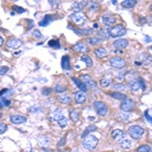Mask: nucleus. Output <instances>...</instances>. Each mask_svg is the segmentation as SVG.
<instances>
[{"mask_svg":"<svg viewBox=\"0 0 152 152\" xmlns=\"http://www.w3.org/2000/svg\"><path fill=\"white\" fill-rule=\"evenodd\" d=\"M99 144V139L94 135H88L82 141V146L87 150H94Z\"/></svg>","mask_w":152,"mask_h":152,"instance_id":"obj_1","label":"nucleus"},{"mask_svg":"<svg viewBox=\"0 0 152 152\" xmlns=\"http://www.w3.org/2000/svg\"><path fill=\"white\" fill-rule=\"evenodd\" d=\"M128 133L133 139L140 140L142 137H143L145 131H144V129L142 127L138 126V125H132V126H130L128 128Z\"/></svg>","mask_w":152,"mask_h":152,"instance_id":"obj_2","label":"nucleus"},{"mask_svg":"<svg viewBox=\"0 0 152 152\" xmlns=\"http://www.w3.org/2000/svg\"><path fill=\"white\" fill-rule=\"evenodd\" d=\"M127 34V28H125L123 24H119V26H113L109 29V35L113 38H119Z\"/></svg>","mask_w":152,"mask_h":152,"instance_id":"obj_3","label":"nucleus"},{"mask_svg":"<svg viewBox=\"0 0 152 152\" xmlns=\"http://www.w3.org/2000/svg\"><path fill=\"white\" fill-rule=\"evenodd\" d=\"M94 107L95 110V112L97 113L99 116L104 117L107 114V107L104 102H94Z\"/></svg>","mask_w":152,"mask_h":152,"instance_id":"obj_4","label":"nucleus"},{"mask_svg":"<svg viewBox=\"0 0 152 152\" xmlns=\"http://www.w3.org/2000/svg\"><path fill=\"white\" fill-rule=\"evenodd\" d=\"M110 65L113 68H116V69H123L126 66V61L120 57H114L110 59Z\"/></svg>","mask_w":152,"mask_h":152,"instance_id":"obj_5","label":"nucleus"},{"mask_svg":"<svg viewBox=\"0 0 152 152\" xmlns=\"http://www.w3.org/2000/svg\"><path fill=\"white\" fill-rule=\"evenodd\" d=\"M135 107H136V102L130 99H126L121 104V110L123 112H131L135 109Z\"/></svg>","mask_w":152,"mask_h":152,"instance_id":"obj_6","label":"nucleus"},{"mask_svg":"<svg viewBox=\"0 0 152 152\" xmlns=\"http://www.w3.org/2000/svg\"><path fill=\"white\" fill-rule=\"evenodd\" d=\"M70 18L72 19L76 24H82L85 20H86V15L81 11L74 12V13H72L70 15Z\"/></svg>","mask_w":152,"mask_h":152,"instance_id":"obj_7","label":"nucleus"},{"mask_svg":"<svg viewBox=\"0 0 152 152\" xmlns=\"http://www.w3.org/2000/svg\"><path fill=\"white\" fill-rule=\"evenodd\" d=\"M81 81L84 83V84L86 85V87H88V88H95L96 87V82H95L94 80L87 74H84V75L81 76Z\"/></svg>","mask_w":152,"mask_h":152,"instance_id":"obj_8","label":"nucleus"},{"mask_svg":"<svg viewBox=\"0 0 152 152\" xmlns=\"http://www.w3.org/2000/svg\"><path fill=\"white\" fill-rule=\"evenodd\" d=\"M23 45V42L16 38H10L6 42V46L9 49H18Z\"/></svg>","mask_w":152,"mask_h":152,"instance_id":"obj_9","label":"nucleus"},{"mask_svg":"<svg viewBox=\"0 0 152 152\" xmlns=\"http://www.w3.org/2000/svg\"><path fill=\"white\" fill-rule=\"evenodd\" d=\"M102 20L104 26H112L116 23V18L114 15H112V14H104V15H102Z\"/></svg>","mask_w":152,"mask_h":152,"instance_id":"obj_10","label":"nucleus"},{"mask_svg":"<svg viewBox=\"0 0 152 152\" xmlns=\"http://www.w3.org/2000/svg\"><path fill=\"white\" fill-rule=\"evenodd\" d=\"M10 122L14 125H20L26 122V118L20 115H12L10 117Z\"/></svg>","mask_w":152,"mask_h":152,"instance_id":"obj_11","label":"nucleus"},{"mask_svg":"<svg viewBox=\"0 0 152 152\" xmlns=\"http://www.w3.org/2000/svg\"><path fill=\"white\" fill-rule=\"evenodd\" d=\"M112 135V137L115 139V140H117V141H121L122 139L125 137V133H124V131L123 130H120V129H116V130H114V131L111 133Z\"/></svg>","mask_w":152,"mask_h":152,"instance_id":"obj_12","label":"nucleus"},{"mask_svg":"<svg viewBox=\"0 0 152 152\" xmlns=\"http://www.w3.org/2000/svg\"><path fill=\"white\" fill-rule=\"evenodd\" d=\"M87 50H88L87 46L85 45L84 43H82V42H79V43L75 44V45L73 46V51H75V52H78V53L86 52Z\"/></svg>","mask_w":152,"mask_h":152,"instance_id":"obj_13","label":"nucleus"},{"mask_svg":"<svg viewBox=\"0 0 152 152\" xmlns=\"http://www.w3.org/2000/svg\"><path fill=\"white\" fill-rule=\"evenodd\" d=\"M87 2L88 1H77L75 2V3H73V10L75 12H80L81 11V9L84 8L85 6H87Z\"/></svg>","mask_w":152,"mask_h":152,"instance_id":"obj_14","label":"nucleus"},{"mask_svg":"<svg viewBox=\"0 0 152 152\" xmlns=\"http://www.w3.org/2000/svg\"><path fill=\"white\" fill-rule=\"evenodd\" d=\"M61 65H62L63 69H65V70H70L71 69L69 56H63L62 59H61Z\"/></svg>","mask_w":152,"mask_h":152,"instance_id":"obj_15","label":"nucleus"},{"mask_svg":"<svg viewBox=\"0 0 152 152\" xmlns=\"http://www.w3.org/2000/svg\"><path fill=\"white\" fill-rule=\"evenodd\" d=\"M128 46V41L125 39H119L114 42V47L117 49H124Z\"/></svg>","mask_w":152,"mask_h":152,"instance_id":"obj_16","label":"nucleus"},{"mask_svg":"<svg viewBox=\"0 0 152 152\" xmlns=\"http://www.w3.org/2000/svg\"><path fill=\"white\" fill-rule=\"evenodd\" d=\"M74 99L77 104H83V102H85V100H86V97H85V95L83 92L77 91L74 94Z\"/></svg>","mask_w":152,"mask_h":152,"instance_id":"obj_17","label":"nucleus"},{"mask_svg":"<svg viewBox=\"0 0 152 152\" xmlns=\"http://www.w3.org/2000/svg\"><path fill=\"white\" fill-rule=\"evenodd\" d=\"M72 80L74 81V83L76 84V86H77L78 88H79V90H81V92H85V91H87V87H86V85L84 84L82 81H80L79 79H77V78H75V77H72Z\"/></svg>","mask_w":152,"mask_h":152,"instance_id":"obj_18","label":"nucleus"},{"mask_svg":"<svg viewBox=\"0 0 152 152\" xmlns=\"http://www.w3.org/2000/svg\"><path fill=\"white\" fill-rule=\"evenodd\" d=\"M129 87H130V89H131L132 91L137 92L141 88V85H140V83H139L138 80L135 79V80H132V81H130Z\"/></svg>","mask_w":152,"mask_h":152,"instance_id":"obj_19","label":"nucleus"},{"mask_svg":"<svg viewBox=\"0 0 152 152\" xmlns=\"http://www.w3.org/2000/svg\"><path fill=\"white\" fill-rule=\"evenodd\" d=\"M57 99L61 104H69L71 102V97L69 95H66V94H60L57 96Z\"/></svg>","mask_w":152,"mask_h":152,"instance_id":"obj_20","label":"nucleus"},{"mask_svg":"<svg viewBox=\"0 0 152 152\" xmlns=\"http://www.w3.org/2000/svg\"><path fill=\"white\" fill-rule=\"evenodd\" d=\"M137 1L136 0H125L121 3V5L124 7V8H133V7L136 5Z\"/></svg>","mask_w":152,"mask_h":152,"instance_id":"obj_21","label":"nucleus"},{"mask_svg":"<svg viewBox=\"0 0 152 152\" xmlns=\"http://www.w3.org/2000/svg\"><path fill=\"white\" fill-rule=\"evenodd\" d=\"M74 31V33L78 36H87L89 34H91V29L89 28H84V29H77V28H72Z\"/></svg>","mask_w":152,"mask_h":152,"instance_id":"obj_22","label":"nucleus"},{"mask_svg":"<svg viewBox=\"0 0 152 152\" xmlns=\"http://www.w3.org/2000/svg\"><path fill=\"white\" fill-rule=\"evenodd\" d=\"M112 97H114L115 99H118V100H125L127 99V95L126 94H122V92H118V91H114V92H112L111 94Z\"/></svg>","mask_w":152,"mask_h":152,"instance_id":"obj_23","label":"nucleus"},{"mask_svg":"<svg viewBox=\"0 0 152 152\" xmlns=\"http://www.w3.org/2000/svg\"><path fill=\"white\" fill-rule=\"evenodd\" d=\"M140 60L142 61L141 64H143V63L144 64H149V63L152 61V58L147 53H143L140 55Z\"/></svg>","mask_w":152,"mask_h":152,"instance_id":"obj_24","label":"nucleus"},{"mask_svg":"<svg viewBox=\"0 0 152 152\" xmlns=\"http://www.w3.org/2000/svg\"><path fill=\"white\" fill-rule=\"evenodd\" d=\"M94 54L97 58H104L107 55V52L105 51V49L104 48H99L94 51Z\"/></svg>","mask_w":152,"mask_h":152,"instance_id":"obj_25","label":"nucleus"},{"mask_svg":"<svg viewBox=\"0 0 152 152\" xmlns=\"http://www.w3.org/2000/svg\"><path fill=\"white\" fill-rule=\"evenodd\" d=\"M63 118H64V116H63L62 111H61V110H56V111L53 113V120L54 121L59 122L61 119H63Z\"/></svg>","mask_w":152,"mask_h":152,"instance_id":"obj_26","label":"nucleus"},{"mask_svg":"<svg viewBox=\"0 0 152 152\" xmlns=\"http://www.w3.org/2000/svg\"><path fill=\"white\" fill-rule=\"evenodd\" d=\"M120 146L122 148L126 149V148H131V141L129 139H126V138H123L121 141H120Z\"/></svg>","mask_w":152,"mask_h":152,"instance_id":"obj_27","label":"nucleus"},{"mask_svg":"<svg viewBox=\"0 0 152 152\" xmlns=\"http://www.w3.org/2000/svg\"><path fill=\"white\" fill-rule=\"evenodd\" d=\"M52 15H46L45 18H43V20L40 21L39 23V26H48L49 23H51V20H52Z\"/></svg>","mask_w":152,"mask_h":152,"instance_id":"obj_28","label":"nucleus"},{"mask_svg":"<svg viewBox=\"0 0 152 152\" xmlns=\"http://www.w3.org/2000/svg\"><path fill=\"white\" fill-rule=\"evenodd\" d=\"M70 119H71V121H72V122L76 123V122L79 120V113H78L77 111H75V110L70 111Z\"/></svg>","mask_w":152,"mask_h":152,"instance_id":"obj_29","label":"nucleus"},{"mask_svg":"<svg viewBox=\"0 0 152 152\" xmlns=\"http://www.w3.org/2000/svg\"><path fill=\"white\" fill-rule=\"evenodd\" d=\"M87 7L90 9V10H97V9L99 8V4L95 1H88Z\"/></svg>","mask_w":152,"mask_h":152,"instance_id":"obj_30","label":"nucleus"},{"mask_svg":"<svg viewBox=\"0 0 152 152\" xmlns=\"http://www.w3.org/2000/svg\"><path fill=\"white\" fill-rule=\"evenodd\" d=\"M81 60L85 63V64H86L87 67H91L92 64H94V63H92L91 58H90L89 56H87V55H83L81 57Z\"/></svg>","mask_w":152,"mask_h":152,"instance_id":"obj_31","label":"nucleus"},{"mask_svg":"<svg viewBox=\"0 0 152 152\" xmlns=\"http://www.w3.org/2000/svg\"><path fill=\"white\" fill-rule=\"evenodd\" d=\"M95 130H96V126H94V125H90L89 127H87V128H86V130H85L84 133L82 134V138L84 139L85 137H86V135H87L88 133H90V132H94V131H95Z\"/></svg>","mask_w":152,"mask_h":152,"instance_id":"obj_32","label":"nucleus"},{"mask_svg":"<svg viewBox=\"0 0 152 152\" xmlns=\"http://www.w3.org/2000/svg\"><path fill=\"white\" fill-rule=\"evenodd\" d=\"M87 42H88V44H89V45L95 46V45H97V44L100 43V39L95 38V37H94V38H88Z\"/></svg>","mask_w":152,"mask_h":152,"instance_id":"obj_33","label":"nucleus"},{"mask_svg":"<svg viewBox=\"0 0 152 152\" xmlns=\"http://www.w3.org/2000/svg\"><path fill=\"white\" fill-rule=\"evenodd\" d=\"M137 152H152V151H151V147H149L148 145H141L140 147L137 148Z\"/></svg>","mask_w":152,"mask_h":152,"instance_id":"obj_34","label":"nucleus"},{"mask_svg":"<svg viewBox=\"0 0 152 152\" xmlns=\"http://www.w3.org/2000/svg\"><path fill=\"white\" fill-rule=\"evenodd\" d=\"M99 83H100V86L102 87H107L110 84H111V79L107 78V77H105V78H104V79L100 80Z\"/></svg>","mask_w":152,"mask_h":152,"instance_id":"obj_35","label":"nucleus"},{"mask_svg":"<svg viewBox=\"0 0 152 152\" xmlns=\"http://www.w3.org/2000/svg\"><path fill=\"white\" fill-rule=\"evenodd\" d=\"M58 125L61 127V128H65V127L68 125V120L66 119V118L64 117V118H63V119H61L60 121L58 122Z\"/></svg>","mask_w":152,"mask_h":152,"instance_id":"obj_36","label":"nucleus"},{"mask_svg":"<svg viewBox=\"0 0 152 152\" xmlns=\"http://www.w3.org/2000/svg\"><path fill=\"white\" fill-rule=\"evenodd\" d=\"M31 35H33L34 38H36V39H42V38H43V36H42L41 31H39V29H34L33 33H31Z\"/></svg>","mask_w":152,"mask_h":152,"instance_id":"obj_37","label":"nucleus"},{"mask_svg":"<svg viewBox=\"0 0 152 152\" xmlns=\"http://www.w3.org/2000/svg\"><path fill=\"white\" fill-rule=\"evenodd\" d=\"M49 46L50 47H54V48H56V49H59L60 48V43H59V41H50L49 42Z\"/></svg>","mask_w":152,"mask_h":152,"instance_id":"obj_38","label":"nucleus"},{"mask_svg":"<svg viewBox=\"0 0 152 152\" xmlns=\"http://www.w3.org/2000/svg\"><path fill=\"white\" fill-rule=\"evenodd\" d=\"M54 90L55 91H57V92H64L66 91V87L65 86H63V85H56L55 87H54Z\"/></svg>","mask_w":152,"mask_h":152,"instance_id":"obj_39","label":"nucleus"},{"mask_svg":"<svg viewBox=\"0 0 152 152\" xmlns=\"http://www.w3.org/2000/svg\"><path fill=\"white\" fill-rule=\"evenodd\" d=\"M113 88H114L115 90H124L126 87H125V85L121 84V83H117V84L113 85Z\"/></svg>","mask_w":152,"mask_h":152,"instance_id":"obj_40","label":"nucleus"},{"mask_svg":"<svg viewBox=\"0 0 152 152\" xmlns=\"http://www.w3.org/2000/svg\"><path fill=\"white\" fill-rule=\"evenodd\" d=\"M12 8L14 9V11L18 12V13H23V12H26V9L23 8V7H20V6H18V5H14Z\"/></svg>","mask_w":152,"mask_h":152,"instance_id":"obj_41","label":"nucleus"},{"mask_svg":"<svg viewBox=\"0 0 152 152\" xmlns=\"http://www.w3.org/2000/svg\"><path fill=\"white\" fill-rule=\"evenodd\" d=\"M7 131V126L4 123L0 122V134H3Z\"/></svg>","mask_w":152,"mask_h":152,"instance_id":"obj_42","label":"nucleus"},{"mask_svg":"<svg viewBox=\"0 0 152 152\" xmlns=\"http://www.w3.org/2000/svg\"><path fill=\"white\" fill-rule=\"evenodd\" d=\"M51 88H48V87H44L43 89H42V94L45 95V96H47V95H49L51 94Z\"/></svg>","mask_w":152,"mask_h":152,"instance_id":"obj_43","label":"nucleus"},{"mask_svg":"<svg viewBox=\"0 0 152 152\" xmlns=\"http://www.w3.org/2000/svg\"><path fill=\"white\" fill-rule=\"evenodd\" d=\"M9 70V68L7 66H1L0 67V75H4L6 74V72Z\"/></svg>","mask_w":152,"mask_h":152,"instance_id":"obj_44","label":"nucleus"},{"mask_svg":"<svg viewBox=\"0 0 152 152\" xmlns=\"http://www.w3.org/2000/svg\"><path fill=\"white\" fill-rule=\"evenodd\" d=\"M138 81L139 83H140V85H141V88L143 90H145V88H146V85H145V81H144V79L142 77H139L138 78Z\"/></svg>","mask_w":152,"mask_h":152,"instance_id":"obj_45","label":"nucleus"},{"mask_svg":"<svg viewBox=\"0 0 152 152\" xmlns=\"http://www.w3.org/2000/svg\"><path fill=\"white\" fill-rule=\"evenodd\" d=\"M0 102H1V104H3V105H9L10 104V102L9 100H7L6 99H1V100H0Z\"/></svg>","mask_w":152,"mask_h":152,"instance_id":"obj_46","label":"nucleus"},{"mask_svg":"<svg viewBox=\"0 0 152 152\" xmlns=\"http://www.w3.org/2000/svg\"><path fill=\"white\" fill-rule=\"evenodd\" d=\"M145 118L149 121V123H151V124H152V117H150V116L148 115V111H146V112H145Z\"/></svg>","mask_w":152,"mask_h":152,"instance_id":"obj_47","label":"nucleus"},{"mask_svg":"<svg viewBox=\"0 0 152 152\" xmlns=\"http://www.w3.org/2000/svg\"><path fill=\"white\" fill-rule=\"evenodd\" d=\"M65 144V138H61V140H60V142L58 143V146L60 147L61 145H64Z\"/></svg>","mask_w":152,"mask_h":152,"instance_id":"obj_48","label":"nucleus"},{"mask_svg":"<svg viewBox=\"0 0 152 152\" xmlns=\"http://www.w3.org/2000/svg\"><path fill=\"white\" fill-rule=\"evenodd\" d=\"M7 90H8V89H6V88H4V89H2L1 91H0V96H1V95L3 94H5V92H7Z\"/></svg>","mask_w":152,"mask_h":152,"instance_id":"obj_49","label":"nucleus"},{"mask_svg":"<svg viewBox=\"0 0 152 152\" xmlns=\"http://www.w3.org/2000/svg\"><path fill=\"white\" fill-rule=\"evenodd\" d=\"M3 43H4V40L2 39V37H0V47L3 45Z\"/></svg>","mask_w":152,"mask_h":152,"instance_id":"obj_50","label":"nucleus"},{"mask_svg":"<svg viewBox=\"0 0 152 152\" xmlns=\"http://www.w3.org/2000/svg\"><path fill=\"white\" fill-rule=\"evenodd\" d=\"M140 23H141V24H143V23H146V19L145 18H141V21H140Z\"/></svg>","mask_w":152,"mask_h":152,"instance_id":"obj_51","label":"nucleus"},{"mask_svg":"<svg viewBox=\"0 0 152 152\" xmlns=\"http://www.w3.org/2000/svg\"><path fill=\"white\" fill-rule=\"evenodd\" d=\"M99 28V24H97V23H94V28Z\"/></svg>","mask_w":152,"mask_h":152,"instance_id":"obj_52","label":"nucleus"},{"mask_svg":"<svg viewBox=\"0 0 152 152\" xmlns=\"http://www.w3.org/2000/svg\"><path fill=\"white\" fill-rule=\"evenodd\" d=\"M150 9H151V11H152V4H151V6H150Z\"/></svg>","mask_w":152,"mask_h":152,"instance_id":"obj_53","label":"nucleus"},{"mask_svg":"<svg viewBox=\"0 0 152 152\" xmlns=\"http://www.w3.org/2000/svg\"><path fill=\"white\" fill-rule=\"evenodd\" d=\"M2 117V114H1V113H0V118H1Z\"/></svg>","mask_w":152,"mask_h":152,"instance_id":"obj_54","label":"nucleus"},{"mask_svg":"<svg viewBox=\"0 0 152 152\" xmlns=\"http://www.w3.org/2000/svg\"><path fill=\"white\" fill-rule=\"evenodd\" d=\"M0 57H1V53H0Z\"/></svg>","mask_w":152,"mask_h":152,"instance_id":"obj_55","label":"nucleus"},{"mask_svg":"<svg viewBox=\"0 0 152 152\" xmlns=\"http://www.w3.org/2000/svg\"><path fill=\"white\" fill-rule=\"evenodd\" d=\"M151 50H152V47H151Z\"/></svg>","mask_w":152,"mask_h":152,"instance_id":"obj_56","label":"nucleus"}]
</instances>
